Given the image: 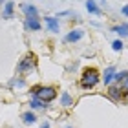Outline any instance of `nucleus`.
<instances>
[{"instance_id": "nucleus-1", "label": "nucleus", "mask_w": 128, "mask_h": 128, "mask_svg": "<svg viewBox=\"0 0 128 128\" xmlns=\"http://www.w3.org/2000/svg\"><path fill=\"white\" fill-rule=\"evenodd\" d=\"M99 82H101V72H99L95 66H86L82 72H80L79 86L82 90H94Z\"/></svg>"}, {"instance_id": "nucleus-2", "label": "nucleus", "mask_w": 128, "mask_h": 128, "mask_svg": "<svg viewBox=\"0 0 128 128\" xmlns=\"http://www.w3.org/2000/svg\"><path fill=\"white\" fill-rule=\"evenodd\" d=\"M37 66H38V57H37V53L28 51V53L18 60V64H16V73L24 77L26 73H31L33 70H37Z\"/></svg>"}, {"instance_id": "nucleus-3", "label": "nucleus", "mask_w": 128, "mask_h": 128, "mask_svg": "<svg viewBox=\"0 0 128 128\" xmlns=\"http://www.w3.org/2000/svg\"><path fill=\"white\" fill-rule=\"evenodd\" d=\"M106 95L112 99L114 102H126V90H124L121 84H112V86H108Z\"/></svg>"}, {"instance_id": "nucleus-4", "label": "nucleus", "mask_w": 128, "mask_h": 128, "mask_svg": "<svg viewBox=\"0 0 128 128\" xmlns=\"http://www.w3.org/2000/svg\"><path fill=\"white\" fill-rule=\"evenodd\" d=\"M57 95H59V92H57L55 86H40V90L37 94V97L40 99V101H44L46 104L51 102V101H55Z\"/></svg>"}, {"instance_id": "nucleus-5", "label": "nucleus", "mask_w": 128, "mask_h": 128, "mask_svg": "<svg viewBox=\"0 0 128 128\" xmlns=\"http://www.w3.org/2000/svg\"><path fill=\"white\" fill-rule=\"evenodd\" d=\"M40 28H42V24H40L38 16H26L24 18V30L26 31H40Z\"/></svg>"}, {"instance_id": "nucleus-6", "label": "nucleus", "mask_w": 128, "mask_h": 128, "mask_svg": "<svg viewBox=\"0 0 128 128\" xmlns=\"http://www.w3.org/2000/svg\"><path fill=\"white\" fill-rule=\"evenodd\" d=\"M44 22H46V28H48L51 33H59L60 24H59V18H57V16H46Z\"/></svg>"}, {"instance_id": "nucleus-7", "label": "nucleus", "mask_w": 128, "mask_h": 128, "mask_svg": "<svg viewBox=\"0 0 128 128\" xmlns=\"http://www.w3.org/2000/svg\"><path fill=\"white\" fill-rule=\"evenodd\" d=\"M84 37V30H80V28H77V30H72L66 37H64V40L66 42H77V40H80Z\"/></svg>"}, {"instance_id": "nucleus-8", "label": "nucleus", "mask_w": 128, "mask_h": 128, "mask_svg": "<svg viewBox=\"0 0 128 128\" xmlns=\"http://www.w3.org/2000/svg\"><path fill=\"white\" fill-rule=\"evenodd\" d=\"M115 75H117V70H115V66H108L106 70H104V75H102V80L104 84L110 86V82L115 79Z\"/></svg>"}, {"instance_id": "nucleus-9", "label": "nucleus", "mask_w": 128, "mask_h": 128, "mask_svg": "<svg viewBox=\"0 0 128 128\" xmlns=\"http://www.w3.org/2000/svg\"><path fill=\"white\" fill-rule=\"evenodd\" d=\"M20 119H22V123H24V124H28V126L37 123V115H35V112H33V110H28V112H24V114L20 115Z\"/></svg>"}, {"instance_id": "nucleus-10", "label": "nucleus", "mask_w": 128, "mask_h": 128, "mask_svg": "<svg viewBox=\"0 0 128 128\" xmlns=\"http://www.w3.org/2000/svg\"><path fill=\"white\" fill-rule=\"evenodd\" d=\"M20 9H22V13H24L26 16H38V9L35 8L33 4H22Z\"/></svg>"}, {"instance_id": "nucleus-11", "label": "nucleus", "mask_w": 128, "mask_h": 128, "mask_svg": "<svg viewBox=\"0 0 128 128\" xmlns=\"http://www.w3.org/2000/svg\"><path fill=\"white\" fill-rule=\"evenodd\" d=\"M46 108H48V104H46L44 101H40L38 97H33L30 101V110H33V112L35 110H46Z\"/></svg>"}, {"instance_id": "nucleus-12", "label": "nucleus", "mask_w": 128, "mask_h": 128, "mask_svg": "<svg viewBox=\"0 0 128 128\" xmlns=\"http://www.w3.org/2000/svg\"><path fill=\"white\" fill-rule=\"evenodd\" d=\"M110 31L117 33L119 37H128V24H126V22H123V24H119V26H114Z\"/></svg>"}, {"instance_id": "nucleus-13", "label": "nucleus", "mask_w": 128, "mask_h": 128, "mask_svg": "<svg viewBox=\"0 0 128 128\" xmlns=\"http://www.w3.org/2000/svg\"><path fill=\"white\" fill-rule=\"evenodd\" d=\"M24 86H26V80L22 75H16L9 80V88H24Z\"/></svg>"}, {"instance_id": "nucleus-14", "label": "nucleus", "mask_w": 128, "mask_h": 128, "mask_svg": "<svg viewBox=\"0 0 128 128\" xmlns=\"http://www.w3.org/2000/svg\"><path fill=\"white\" fill-rule=\"evenodd\" d=\"M13 9H15V4H13V2H6V4H4V9H2V16H4L6 20L13 16Z\"/></svg>"}, {"instance_id": "nucleus-15", "label": "nucleus", "mask_w": 128, "mask_h": 128, "mask_svg": "<svg viewBox=\"0 0 128 128\" xmlns=\"http://www.w3.org/2000/svg\"><path fill=\"white\" fill-rule=\"evenodd\" d=\"M60 104L64 108H70L73 104V99H72V95H70L68 92H62V94H60Z\"/></svg>"}, {"instance_id": "nucleus-16", "label": "nucleus", "mask_w": 128, "mask_h": 128, "mask_svg": "<svg viewBox=\"0 0 128 128\" xmlns=\"http://www.w3.org/2000/svg\"><path fill=\"white\" fill-rule=\"evenodd\" d=\"M86 9H88L90 13H94V15H101V9H99V6L94 0H86Z\"/></svg>"}, {"instance_id": "nucleus-17", "label": "nucleus", "mask_w": 128, "mask_h": 128, "mask_svg": "<svg viewBox=\"0 0 128 128\" xmlns=\"http://www.w3.org/2000/svg\"><path fill=\"white\" fill-rule=\"evenodd\" d=\"M126 79H128V70H123V72H117V75H115V80H117V84H123Z\"/></svg>"}, {"instance_id": "nucleus-18", "label": "nucleus", "mask_w": 128, "mask_h": 128, "mask_svg": "<svg viewBox=\"0 0 128 128\" xmlns=\"http://www.w3.org/2000/svg\"><path fill=\"white\" fill-rule=\"evenodd\" d=\"M112 50L114 51H123V42H121V40H114L112 42Z\"/></svg>"}, {"instance_id": "nucleus-19", "label": "nucleus", "mask_w": 128, "mask_h": 128, "mask_svg": "<svg viewBox=\"0 0 128 128\" xmlns=\"http://www.w3.org/2000/svg\"><path fill=\"white\" fill-rule=\"evenodd\" d=\"M121 13H123L124 16H128V4H126V6H123V9H121Z\"/></svg>"}, {"instance_id": "nucleus-20", "label": "nucleus", "mask_w": 128, "mask_h": 128, "mask_svg": "<svg viewBox=\"0 0 128 128\" xmlns=\"http://www.w3.org/2000/svg\"><path fill=\"white\" fill-rule=\"evenodd\" d=\"M121 86H123V88L126 90V94H128V79H126V80H124V82H123V84H121Z\"/></svg>"}, {"instance_id": "nucleus-21", "label": "nucleus", "mask_w": 128, "mask_h": 128, "mask_svg": "<svg viewBox=\"0 0 128 128\" xmlns=\"http://www.w3.org/2000/svg\"><path fill=\"white\" fill-rule=\"evenodd\" d=\"M40 128H50V123H48V121H44V123L40 124Z\"/></svg>"}, {"instance_id": "nucleus-22", "label": "nucleus", "mask_w": 128, "mask_h": 128, "mask_svg": "<svg viewBox=\"0 0 128 128\" xmlns=\"http://www.w3.org/2000/svg\"><path fill=\"white\" fill-rule=\"evenodd\" d=\"M0 2H2V0H0Z\"/></svg>"}]
</instances>
